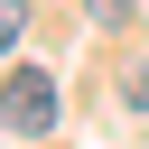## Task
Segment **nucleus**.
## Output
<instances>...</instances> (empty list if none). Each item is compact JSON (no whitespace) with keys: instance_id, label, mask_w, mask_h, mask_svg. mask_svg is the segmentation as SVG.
<instances>
[{"instance_id":"2","label":"nucleus","mask_w":149,"mask_h":149,"mask_svg":"<svg viewBox=\"0 0 149 149\" xmlns=\"http://www.w3.org/2000/svg\"><path fill=\"white\" fill-rule=\"evenodd\" d=\"M19 28H28V0H0V56L19 47Z\"/></svg>"},{"instance_id":"4","label":"nucleus","mask_w":149,"mask_h":149,"mask_svg":"<svg viewBox=\"0 0 149 149\" xmlns=\"http://www.w3.org/2000/svg\"><path fill=\"white\" fill-rule=\"evenodd\" d=\"M130 102H140V112H149V65H140V74H130Z\"/></svg>"},{"instance_id":"1","label":"nucleus","mask_w":149,"mask_h":149,"mask_svg":"<svg viewBox=\"0 0 149 149\" xmlns=\"http://www.w3.org/2000/svg\"><path fill=\"white\" fill-rule=\"evenodd\" d=\"M0 130L9 140H37V130H56V84L28 65V74H9V93H0Z\"/></svg>"},{"instance_id":"3","label":"nucleus","mask_w":149,"mask_h":149,"mask_svg":"<svg viewBox=\"0 0 149 149\" xmlns=\"http://www.w3.org/2000/svg\"><path fill=\"white\" fill-rule=\"evenodd\" d=\"M121 9H130V0H93V19H102V28H112V19H121Z\"/></svg>"}]
</instances>
